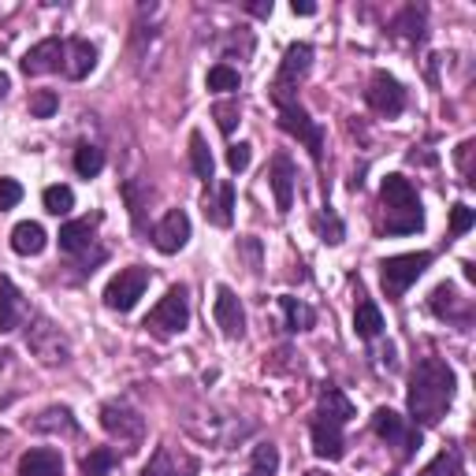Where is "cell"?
I'll use <instances>...</instances> for the list:
<instances>
[{
  "label": "cell",
  "instance_id": "2",
  "mask_svg": "<svg viewBox=\"0 0 476 476\" xmlns=\"http://www.w3.org/2000/svg\"><path fill=\"white\" fill-rule=\"evenodd\" d=\"M383 205V234H417L424 227V209L413 183L406 175H387L380 186Z\"/></svg>",
  "mask_w": 476,
  "mask_h": 476
},
{
  "label": "cell",
  "instance_id": "27",
  "mask_svg": "<svg viewBox=\"0 0 476 476\" xmlns=\"http://www.w3.org/2000/svg\"><path fill=\"white\" fill-rule=\"evenodd\" d=\"M34 431H64V435H74V431H78V421H74V413H71L67 406H53V410H45L42 417L34 421Z\"/></svg>",
  "mask_w": 476,
  "mask_h": 476
},
{
  "label": "cell",
  "instance_id": "5",
  "mask_svg": "<svg viewBox=\"0 0 476 476\" xmlns=\"http://www.w3.org/2000/svg\"><path fill=\"white\" fill-rule=\"evenodd\" d=\"M190 324V291L179 283V287H172L161 302L153 305V312L145 316V328L149 332H156V335H175V332H183Z\"/></svg>",
  "mask_w": 476,
  "mask_h": 476
},
{
  "label": "cell",
  "instance_id": "8",
  "mask_svg": "<svg viewBox=\"0 0 476 476\" xmlns=\"http://www.w3.org/2000/svg\"><path fill=\"white\" fill-rule=\"evenodd\" d=\"M145 287H149V268L131 264L119 275H112V283L104 287V305L112 312H131L138 305V298L145 294Z\"/></svg>",
  "mask_w": 476,
  "mask_h": 476
},
{
  "label": "cell",
  "instance_id": "46",
  "mask_svg": "<svg viewBox=\"0 0 476 476\" xmlns=\"http://www.w3.org/2000/svg\"><path fill=\"white\" fill-rule=\"evenodd\" d=\"M8 90H12V78H8L5 71H0V101H5V97H8Z\"/></svg>",
  "mask_w": 476,
  "mask_h": 476
},
{
  "label": "cell",
  "instance_id": "10",
  "mask_svg": "<svg viewBox=\"0 0 476 476\" xmlns=\"http://www.w3.org/2000/svg\"><path fill=\"white\" fill-rule=\"evenodd\" d=\"M26 346L42 357L45 365H64L67 362V339L60 335L56 324L45 321V316H37L34 328H26Z\"/></svg>",
  "mask_w": 476,
  "mask_h": 476
},
{
  "label": "cell",
  "instance_id": "40",
  "mask_svg": "<svg viewBox=\"0 0 476 476\" xmlns=\"http://www.w3.org/2000/svg\"><path fill=\"white\" fill-rule=\"evenodd\" d=\"M250 156H253V149L246 145V142H234V145H227V168L238 175V172H246L250 168Z\"/></svg>",
  "mask_w": 476,
  "mask_h": 476
},
{
  "label": "cell",
  "instance_id": "35",
  "mask_svg": "<svg viewBox=\"0 0 476 476\" xmlns=\"http://www.w3.org/2000/svg\"><path fill=\"white\" fill-rule=\"evenodd\" d=\"M250 461H253V476H275L280 472V451H275L272 443H257Z\"/></svg>",
  "mask_w": 476,
  "mask_h": 476
},
{
  "label": "cell",
  "instance_id": "38",
  "mask_svg": "<svg viewBox=\"0 0 476 476\" xmlns=\"http://www.w3.org/2000/svg\"><path fill=\"white\" fill-rule=\"evenodd\" d=\"M56 108H60V97H56L53 90H37V94L30 97V115H37V119L56 115Z\"/></svg>",
  "mask_w": 476,
  "mask_h": 476
},
{
  "label": "cell",
  "instance_id": "21",
  "mask_svg": "<svg viewBox=\"0 0 476 476\" xmlns=\"http://www.w3.org/2000/svg\"><path fill=\"white\" fill-rule=\"evenodd\" d=\"M316 417H324L339 428H346V421L353 417V402L335 387V383H321V406H316Z\"/></svg>",
  "mask_w": 476,
  "mask_h": 476
},
{
  "label": "cell",
  "instance_id": "7",
  "mask_svg": "<svg viewBox=\"0 0 476 476\" xmlns=\"http://www.w3.org/2000/svg\"><path fill=\"white\" fill-rule=\"evenodd\" d=\"M280 127L309 149V156H312L316 164L324 161V127L316 124V119H309V112H305L302 104H294V101H291V104H280Z\"/></svg>",
  "mask_w": 476,
  "mask_h": 476
},
{
  "label": "cell",
  "instance_id": "26",
  "mask_svg": "<svg viewBox=\"0 0 476 476\" xmlns=\"http://www.w3.org/2000/svg\"><path fill=\"white\" fill-rule=\"evenodd\" d=\"M190 168H193L197 179L213 186V172H216V164H213V153H209L202 131H193V134H190Z\"/></svg>",
  "mask_w": 476,
  "mask_h": 476
},
{
  "label": "cell",
  "instance_id": "11",
  "mask_svg": "<svg viewBox=\"0 0 476 476\" xmlns=\"http://www.w3.org/2000/svg\"><path fill=\"white\" fill-rule=\"evenodd\" d=\"M213 321L223 332V339H243L246 335V309H243V302H238V294L231 287H216Z\"/></svg>",
  "mask_w": 476,
  "mask_h": 476
},
{
  "label": "cell",
  "instance_id": "48",
  "mask_svg": "<svg viewBox=\"0 0 476 476\" xmlns=\"http://www.w3.org/2000/svg\"><path fill=\"white\" fill-rule=\"evenodd\" d=\"M0 365H5V362H0Z\"/></svg>",
  "mask_w": 476,
  "mask_h": 476
},
{
  "label": "cell",
  "instance_id": "12",
  "mask_svg": "<svg viewBox=\"0 0 476 476\" xmlns=\"http://www.w3.org/2000/svg\"><path fill=\"white\" fill-rule=\"evenodd\" d=\"M101 428L108 435H115V440H124V443H142V435H145V421L134 410L119 406V402L101 406Z\"/></svg>",
  "mask_w": 476,
  "mask_h": 476
},
{
  "label": "cell",
  "instance_id": "28",
  "mask_svg": "<svg viewBox=\"0 0 476 476\" xmlns=\"http://www.w3.org/2000/svg\"><path fill=\"white\" fill-rule=\"evenodd\" d=\"M391 30L399 34V37H406V42H424V8H417V5H410L399 19L391 23Z\"/></svg>",
  "mask_w": 476,
  "mask_h": 476
},
{
  "label": "cell",
  "instance_id": "20",
  "mask_svg": "<svg viewBox=\"0 0 476 476\" xmlns=\"http://www.w3.org/2000/svg\"><path fill=\"white\" fill-rule=\"evenodd\" d=\"M26 316V305H23V294L19 287L8 280V275H0V332H15Z\"/></svg>",
  "mask_w": 476,
  "mask_h": 476
},
{
  "label": "cell",
  "instance_id": "39",
  "mask_svg": "<svg viewBox=\"0 0 476 476\" xmlns=\"http://www.w3.org/2000/svg\"><path fill=\"white\" fill-rule=\"evenodd\" d=\"M312 223H316V231H321L324 243H332V246H339V243H342V223H339V216H332V213L324 216V213H321Z\"/></svg>",
  "mask_w": 476,
  "mask_h": 476
},
{
  "label": "cell",
  "instance_id": "4",
  "mask_svg": "<svg viewBox=\"0 0 476 476\" xmlns=\"http://www.w3.org/2000/svg\"><path fill=\"white\" fill-rule=\"evenodd\" d=\"M431 264V253H399V257H387L380 261V283H383V294L387 298H402L421 275L424 268Z\"/></svg>",
  "mask_w": 476,
  "mask_h": 476
},
{
  "label": "cell",
  "instance_id": "13",
  "mask_svg": "<svg viewBox=\"0 0 476 476\" xmlns=\"http://www.w3.org/2000/svg\"><path fill=\"white\" fill-rule=\"evenodd\" d=\"M197 472V458L172 447V443H161L153 451V458L145 461L142 476H193Z\"/></svg>",
  "mask_w": 476,
  "mask_h": 476
},
{
  "label": "cell",
  "instance_id": "17",
  "mask_svg": "<svg viewBox=\"0 0 476 476\" xmlns=\"http://www.w3.org/2000/svg\"><path fill=\"white\" fill-rule=\"evenodd\" d=\"M60 60H64V42L60 37H45V42H37L19 60V67H23V74H49V71L60 67Z\"/></svg>",
  "mask_w": 476,
  "mask_h": 476
},
{
  "label": "cell",
  "instance_id": "29",
  "mask_svg": "<svg viewBox=\"0 0 476 476\" xmlns=\"http://www.w3.org/2000/svg\"><path fill=\"white\" fill-rule=\"evenodd\" d=\"M280 305H283V312H287V328H291V332H309V328L316 324V312H312L305 302H298V298L283 294V298H280Z\"/></svg>",
  "mask_w": 476,
  "mask_h": 476
},
{
  "label": "cell",
  "instance_id": "24",
  "mask_svg": "<svg viewBox=\"0 0 476 476\" xmlns=\"http://www.w3.org/2000/svg\"><path fill=\"white\" fill-rule=\"evenodd\" d=\"M64 53H67V74L71 78H86L97 67V49L86 42V37H74V42H67Z\"/></svg>",
  "mask_w": 476,
  "mask_h": 476
},
{
  "label": "cell",
  "instance_id": "25",
  "mask_svg": "<svg viewBox=\"0 0 476 476\" xmlns=\"http://www.w3.org/2000/svg\"><path fill=\"white\" fill-rule=\"evenodd\" d=\"M353 332L362 335L365 342H372L383 332V312H380L376 302H369V298L357 302V309H353Z\"/></svg>",
  "mask_w": 476,
  "mask_h": 476
},
{
  "label": "cell",
  "instance_id": "16",
  "mask_svg": "<svg viewBox=\"0 0 476 476\" xmlns=\"http://www.w3.org/2000/svg\"><path fill=\"white\" fill-rule=\"evenodd\" d=\"M309 435H312V451L316 458H324V461H339L346 454V443H342V428L324 421V417H316L312 413V424H309Z\"/></svg>",
  "mask_w": 476,
  "mask_h": 476
},
{
  "label": "cell",
  "instance_id": "22",
  "mask_svg": "<svg viewBox=\"0 0 476 476\" xmlns=\"http://www.w3.org/2000/svg\"><path fill=\"white\" fill-rule=\"evenodd\" d=\"M45 246H49V234H45V227H42V223L23 220V223H15V227H12V250H15L19 257H37Z\"/></svg>",
  "mask_w": 476,
  "mask_h": 476
},
{
  "label": "cell",
  "instance_id": "1",
  "mask_svg": "<svg viewBox=\"0 0 476 476\" xmlns=\"http://www.w3.org/2000/svg\"><path fill=\"white\" fill-rule=\"evenodd\" d=\"M454 369L440 357H424L417 362L413 376H410V421L421 424H440L454 402Z\"/></svg>",
  "mask_w": 476,
  "mask_h": 476
},
{
  "label": "cell",
  "instance_id": "33",
  "mask_svg": "<svg viewBox=\"0 0 476 476\" xmlns=\"http://www.w3.org/2000/svg\"><path fill=\"white\" fill-rule=\"evenodd\" d=\"M421 476H461V454H458L454 447L440 451V454H435V458L424 465Z\"/></svg>",
  "mask_w": 476,
  "mask_h": 476
},
{
  "label": "cell",
  "instance_id": "41",
  "mask_svg": "<svg viewBox=\"0 0 476 476\" xmlns=\"http://www.w3.org/2000/svg\"><path fill=\"white\" fill-rule=\"evenodd\" d=\"M472 223H476V213H472L465 202H458V205L451 209V234L458 238V234H465Z\"/></svg>",
  "mask_w": 476,
  "mask_h": 476
},
{
  "label": "cell",
  "instance_id": "31",
  "mask_svg": "<svg viewBox=\"0 0 476 476\" xmlns=\"http://www.w3.org/2000/svg\"><path fill=\"white\" fill-rule=\"evenodd\" d=\"M42 202H45V213H53V216H67V213L74 209V190H71V186H64V183L45 186Z\"/></svg>",
  "mask_w": 476,
  "mask_h": 476
},
{
  "label": "cell",
  "instance_id": "9",
  "mask_svg": "<svg viewBox=\"0 0 476 476\" xmlns=\"http://www.w3.org/2000/svg\"><path fill=\"white\" fill-rule=\"evenodd\" d=\"M365 101H369V108H372L376 115H387V119H394V115H402V108H406V90H402V83H399V78H394V74H387V71H376V74L369 78Z\"/></svg>",
  "mask_w": 476,
  "mask_h": 476
},
{
  "label": "cell",
  "instance_id": "14",
  "mask_svg": "<svg viewBox=\"0 0 476 476\" xmlns=\"http://www.w3.org/2000/svg\"><path fill=\"white\" fill-rule=\"evenodd\" d=\"M190 243V216L183 213V209H172L161 223L153 227V246L161 250V253H179L183 246Z\"/></svg>",
  "mask_w": 476,
  "mask_h": 476
},
{
  "label": "cell",
  "instance_id": "32",
  "mask_svg": "<svg viewBox=\"0 0 476 476\" xmlns=\"http://www.w3.org/2000/svg\"><path fill=\"white\" fill-rule=\"evenodd\" d=\"M101 168H104V153L97 145H78L74 149V172L83 175V179L101 175Z\"/></svg>",
  "mask_w": 476,
  "mask_h": 476
},
{
  "label": "cell",
  "instance_id": "36",
  "mask_svg": "<svg viewBox=\"0 0 476 476\" xmlns=\"http://www.w3.org/2000/svg\"><path fill=\"white\" fill-rule=\"evenodd\" d=\"M454 302H458V294H454V287H435L431 291V309H435V316H443V321H447V316H451V321H465V316L454 309Z\"/></svg>",
  "mask_w": 476,
  "mask_h": 476
},
{
  "label": "cell",
  "instance_id": "19",
  "mask_svg": "<svg viewBox=\"0 0 476 476\" xmlns=\"http://www.w3.org/2000/svg\"><path fill=\"white\" fill-rule=\"evenodd\" d=\"M205 216L213 227H231L234 220V183H220V186H209L205 193Z\"/></svg>",
  "mask_w": 476,
  "mask_h": 476
},
{
  "label": "cell",
  "instance_id": "47",
  "mask_svg": "<svg viewBox=\"0 0 476 476\" xmlns=\"http://www.w3.org/2000/svg\"><path fill=\"white\" fill-rule=\"evenodd\" d=\"M305 476H328V472H316V469H312V472H305Z\"/></svg>",
  "mask_w": 476,
  "mask_h": 476
},
{
  "label": "cell",
  "instance_id": "6",
  "mask_svg": "<svg viewBox=\"0 0 476 476\" xmlns=\"http://www.w3.org/2000/svg\"><path fill=\"white\" fill-rule=\"evenodd\" d=\"M309 67H312V45H305V42L291 45V49L283 53L280 74H275V83H272V101H275V104H291L298 83L309 74Z\"/></svg>",
  "mask_w": 476,
  "mask_h": 476
},
{
  "label": "cell",
  "instance_id": "15",
  "mask_svg": "<svg viewBox=\"0 0 476 476\" xmlns=\"http://www.w3.org/2000/svg\"><path fill=\"white\" fill-rule=\"evenodd\" d=\"M294 164L287 153H275L272 156V168H268V183H272V193H275V213L287 216L291 205H294Z\"/></svg>",
  "mask_w": 476,
  "mask_h": 476
},
{
  "label": "cell",
  "instance_id": "45",
  "mask_svg": "<svg viewBox=\"0 0 476 476\" xmlns=\"http://www.w3.org/2000/svg\"><path fill=\"white\" fill-rule=\"evenodd\" d=\"M250 12L261 15V19H268V15H272V0H268V5H264V0H261V5H250Z\"/></svg>",
  "mask_w": 476,
  "mask_h": 476
},
{
  "label": "cell",
  "instance_id": "37",
  "mask_svg": "<svg viewBox=\"0 0 476 476\" xmlns=\"http://www.w3.org/2000/svg\"><path fill=\"white\" fill-rule=\"evenodd\" d=\"M213 115H216V127H220L223 134H231L238 124H243V108H238L234 97H231V101H216V104H213Z\"/></svg>",
  "mask_w": 476,
  "mask_h": 476
},
{
  "label": "cell",
  "instance_id": "3",
  "mask_svg": "<svg viewBox=\"0 0 476 476\" xmlns=\"http://www.w3.org/2000/svg\"><path fill=\"white\" fill-rule=\"evenodd\" d=\"M372 431L380 435L387 447H394V458H399V461H410V458L421 451V428H417L410 417L394 413V410H387V406L372 413Z\"/></svg>",
  "mask_w": 476,
  "mask_h": 476
},
{
  "label": "cell",
  "instance_id": "23",
  "mask_svg": "<svg viewBox=\"0 0 476 476\" xmlns=\"http://www.w3.org/2000/svg\"><path fill=\"white\" fill-rule=\"evenodd\" d=\"M19 476H64V458L49 447H37V451H26L19 458Z\"/></svg>",
  "mask_w": 476,
  "mask_h": 476
},
{
  "label": "cell",
  "instance_id": "42",
  "mask_svg": "<svg viewBox=\"0 0 476 476\" xmlns=\"http://www.w3.org/2000/svg\"><path fill=\"white\" fill-rule=\"evenodd\" d=\"M23 202V186L15 179H0V213H8Z\"/></svg>",
  "mask_w": 476,
  "mask_h": 476
},
{
  "label": "cell",
  "instance_id": "44",
  "mask_svg": "<svg viewBox=\"0 0 476 476\" xmlns=\"http://www.w3.org/2000/svg\"><path fill=\"white\" fill-rule=\"evenodd\" d=\"M291 12H294V15H316V5H312V0H294Z\"/></svg>",
  "mask_w": 476,
  "mask_h": 476
},
{
  "label": "cell",
  "instance_id": "30",
  "mask_svg": "<svg viewBox=\"0 0 476 476\" xmlns=\"http://www.w3.org/2000/svg\"><path fill=\"white\" fill-rule=\"evenodd\" d=\"M115 465H119V454L112 447H94L83 458V476H108Z\"/></svg>",
  "mask_w": 476,
  "mask_h": 476
},
{
  "label": "cell",
  "instance_id": "43",
  "mask_svg": "<svg viewBox=\"0 0 476 476\" xmlns=\"http://www.w3.org/2000/svg\"><path fill=\"white\" fill-rule=\"evenodd\" d=\"M469 156H472V142H461V145H458V164H461V175H465V183H472V168H469Z\"/></svg>",
  "mask_w": 476,
  "mask_h": 476
},
{
  "label": "cell",
  "instance_id": "18",
  "mask_svg": "<svg viewBox=\"0 0 476 476\" xmlns=\"http://www.w3.org/2000/svg\"><path fill=\"white\" fill-rule=\"evenodd\" d=\"M97 223H101V213H94V216H86V220H71V223H64L60 227V250L64 253H86L90 246H94V231H97Z\"/></svg>",
  "mask_w": 476,
  "mask_h": 476
},
{
  "label": "cell",
  "instance_id": "34",
  "mask_svg": "<svg viewBox=\"0 0 476 476\" xmlns=\"http://www.w3.org/2000/svg\"><path fill=\"white\" fill-rule=\"evenodd\" d=\"M238 86H243V74H238L231 64L209 67V90H213V94H234Z\"/></svg>",
  "mask_w": 476,
  "mask_h": 476
}]
</instances>
